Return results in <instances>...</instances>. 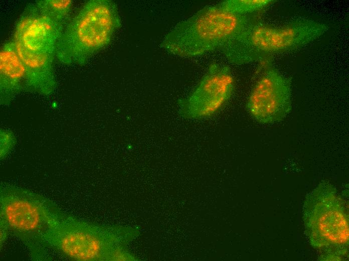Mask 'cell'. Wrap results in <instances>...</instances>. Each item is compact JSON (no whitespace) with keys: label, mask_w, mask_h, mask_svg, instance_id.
Masks as SVG:
<instances>
[{"label":"cell","mask_w":349,"mask_h":261,"mask_svg":"<svg viewBox=\"0 0 349 261\" xmlns=\"http://www.w3.org/2000/svg\"><path fill=\"white\" fill-rule=\"evenodd\" d=\"M67 24L28 4L16 25L13 41L26 69V88L45 95L54 91L53 70L59 39Z\"/></svg>","instance_id":"obj_1"},{"label":"cell","mask_w":349,"mask_h":261,"mask_svg":"<svg viewBox=\"0 0 349 261\" xmlns=\"http://www.w3.org/2000/svg\"><path fill=\"white\" fill-rule=\"evenodd\" d=\"M328 25L306 18L279 26L252 22L220 49L232 64L262 62L273 55L300 49L322 36Z\"/></svg>","instance_id":"obj_2"},{"label":"cell","mask_w":349,"mask_h":261,"mask_svg":"<svg viewBox=\"0 0 349 261\" xmlns=\"http://www.w3.org/2000/svg\"><path fill=\"white\" fill-rule=\"evenodd\" d=\"M253 22L248 15L230 13L218 4L208 6L177 24L160 47L173 55L192 57L220 49Z\"/></svg>","instance_id":"obj_3"},{"label":"cell","mask_w":349,"mask_h":261,"mask_svg":"<svg viewBox=\"0 0 349 261\" xmlns=\"http://www.w3.org/2000/svg\"><path fill=\"white\" fill-rule=\"evenodd\" d=\"M121 26L114 2L88 1L66 24L57 43L56 57L67 65H84L110 43Z\"/></svg>","instance_id":"obj_4"},{"label":"cell","mask_w":349,"mask_h":261,"mask_svg":"<svg viewBox=\"0 0 349 261\" xmlns=\"http://www.w3.org/2000/svg\"><path fill=\"white\" fill-rule=\"evenodd\" d=\"M306 236L316 248L343 253L349 240L348 218L333 185L319 183L308 193L303 206Z\"/></svg>","instance_id":"obj_5"},{"label":"cell","mask_w":349,"mask_h":261,"mask_svg":"<svg viewBox=\"0 0 349 261\" xmlns=\"http://www.w3.org/2000/svg\"><path fill=\"white\" fill-rule=\"evenodd\" d=\"M61 213L49 200L30 191L11 186L1 188L2 225L13 231L31 250L44 247V233Z\"/></svg>","instance_id":"obj_6"},{"label":"cell","mask_w":349,"mask_h":261,"mask_svg":"<svg viewBox=\"0 0 349 261\" xmlns=\"http://www.w3.org/2000/svg\"><path fill=\"white\" fill-rule=\"evenodd\" d=\"M234 88V79L226 65L212 63L194 91L178 101L180 114L187 119L211 116L229 100Z\"/></svg>","instance_id":"obj_7"},{"label":"cell","mask_w":349,"mask_h":261,"mask_svg":"<svg viewBox=\"0 0 349 261\" xmlns=\"http://www.w3.org/2000/svg\"><path fill=\"white\" fill-rule=\"evenodd\" d=\"M246 107L252 117L261 123L283 119L292 109L290 81L276 69L267 70L253 87Z\"/></svg>","instance_id":"obj_8"},{"label":"cell","mask_w":349,"mask_h":261,"mask_svg":"<svg viewBox=\"0 0 349 261\" xmlns=\"http://www.w3.org/2000/svg\"><path fill=\"white\" fill-rule=\"evenodd\" d=\"M26 69L13 40L6 43L0 52L1 104L9 103L24 87Z\"/></svg>","instance_id":"obj_9"},{"label":"cell","mask_w":349,"mask_h":261,"mask_svg":"<svg viewBox=\"0 0 349 261\" xmlns=\"http://www.w3.org/2000/svg\"><path fill=\"white\" fill-rule=\"evenodd\" d=\"M275 2L274 0H228L218 5L230 13L247 15L261 10Z\"/></svg>","instance_id":"obj_10"},{"label":"cell","mask_w":349,"mask_h":261,"mask_svg":"<svg viewBox=\"0 0 349 261\" xmlns=\"http://www.w3.org/2000/svg\"><path fill=\"white\" fill-rule=\"evenodd\" d=\"M45 12L55 19L67 24L72 7L70 0H41L35 1Z\"/></svg>","instance_id":"obj_11"},{"label":"cell","mask_w":349,"mask_h":261,"mask_svg":"<svg viewBox=\"0 0 349 261\" xmlns=\"http://www.w3.org/2000/svg\"><path fill=\"white\" fill-rule=\"evenodd\" d=\"M14 144V138L10 132H1V157L5 156L11 150Z\"/></svg>","instance_id":"obj_12"}]
</instances>
